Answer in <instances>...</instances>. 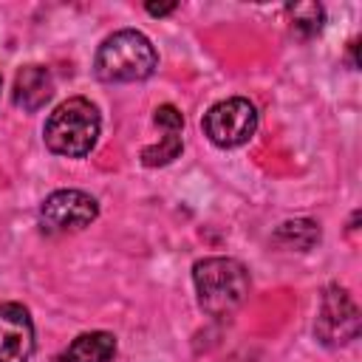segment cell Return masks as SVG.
Here are the masks:
<instances>
[{"instance_id":"obj_1","label":"cell","mask_w":362,"mask_h":362,"mask_svg":"<svg viewBox=\"0 0 362 362\" xmlns=\"http://www.w3.org/2000/svg\"><path fill=\"white\" fill-rule=\"evenodd\" d=\"M102 130V119L93 102L85 96H71L54 107V113L45 119L42 139L45 147L57 156L68 158H82L96 147Z\"/></svg>"},{"instance_id":"obj_2","label":"cell","mask_w":362,"mask_h":362,"mask_svg":"<svg viewBox=\"0 0 362 362\" xmlns=\"http://www.w3.org/2000/svg\"><path fill=\"white\" fill-rule=\"evenodd\" d=\"M156 65L158 54L153 42L136 28L113 31L102 40L93 57V74L102 82H141L153 76Z\"/></svg>"},{"instance_id":"obj_3","label":"cell","mask_w":362,"mask_h":362,"mask_svg":"<svg viewBox=\"0 0 362 362\" xmlns=\"http://www.w3.org/2000/svg\"><path fill=\"white\" fill-rule=\"evenodd\" d=\"M198 305L209 317H229L249 297V272L235 257H204L192 266Z\"/></svg>"},{"instance_id":"obj_4","label":"cell","mask_w":362,"mask_h":362,"mask_svg":"<svg viewBox=\"0 0 362 362\" xmlns=\"http://www.w3.org/2000/svg\"><path fill=\"white\" fill-rule=\"evenodd\" d=\"M257 130V110L243 96H229L215 102L204 113V133L215 147L232 150L246 144Z\"/></svg>"},{"instance_id":"obj_5","label":"cell","mask_w":362,"mask_h":362,"mask_svg":"<svg viewBox=\"0 0 362 362\" xmlns=\"http://www.w3.org/2000/svg\"><path fill=\"white\" fill-rule=\"evenodd\" d=\"M359 328H362V317L351 294L339 286H328L322 294L320 311H317V322H314V334L320 337V342L345 345L359 337Z\"/></svg>"},{"instance_id":"obj_6","label":"cell","mask_w":362,"mask_h":362,"mask_svg":"<svg viewBox=\"0 0 362 362\" xmlns=\"http://www.w3.org/2000/svg\"><path fill=\"white\" fill-rule=\"evenodd\" d=\"M99 215V204L93 195L82 189H57L40 206V221L48 232H74L93 223Z\"/></svg>"},{"instance_id":"obj_7","label":"cell","mask_w":362,"mask_h":362,"mask_svg":"<svg viewBox=\"0 0 362 362\" xmlns=\"http://www.w3.org/2000/svg\"><path fill=\"white\" fill-rule=\"evenodd\" d=\"M34 354V322L25 305H0V362H28Z\"/></svg>"},{"instance_id":"obj_8","label":"cell","mask_w":362,"mask_h":362,"mask_svg":"<svg viewBox=\"0 0 362 362\" xmlns=\"http://www.w3.org/2000/svg\"><path fill=\"white\" fill-rule=\"evenodd\" d=\"M54 96V79L45 65H25L14 76V105L25 113L45 107Z\"/></svg>"},{"instance_id":"obj_9","label":"cell","mask_w":362,"mask_h":362,"mask_svg":"<svg viewBox=\"0 0 362 362\" xmlns=\"http://www.w3.org/2000/svg\"><path fill=\"white\" fill-rule=\"evenodd\" d=\"M116 356V337L107 331L79 334L59 356V362H110Z\"/></svg>"},{"instance_id":"obj_10","label":"cell","mask_w":362,"mask_h":362,"mask_svg":"<svg viewBox=\"0 0 362 362\" xmlns=\"http://www.w3.org/2000/svg\"><path fill=\"white\" fill-rule=\"evenodd\" d=\"M274 240L286 249H297V252H308L311 246L320 243V226L308 218H294V221H286L277 226L274 232Z\"/></svg>"},{"instance_id":"obj_11","label":"cell","mask_w":362,"mask_h":362,"mask_svg":"<svg viewBox=\"0 0 362 362\" xmlns=\"http://www.w3.org/2000/svg\"><path fill=\"white\" fill-rule=\"evenodd\" d=\"M181 147H184L181 133H164L158 144H150L141 150V164L144 167H164L181 156Z\"/></svg>"},{"instance_id":"obj_12","label":"cell","mask_w":362,"mask_h":362,"mask_svg":"<svg viewBox=\"0 0 362 362\" xmlns=\"http://www.w3.org/2000/svg\"><path fill=\"white\" fill-rule=\"evenodd\" d=\"M291 23H294V31L303 34V37H311L322 28V20H325V11L320 3H300V6H291Z\"/></svg>"},{"instance_id":"obj_13","label":"cell","mask_w":362,"mask_h":362,"mask_svg":"<svg viewBox=\"0 0 362 362\" xmlns=\"http://www.w3.org/2000/svg\"><path fill=\"white\" fill-rule=\"evenodd\" d=\"M153 122H156L164 133H181V127H184V116H181V110L173 107V105H161V107H156Z\"/></svg>"},{"instance_id":"obj_14","label":"cell","mask_w":362,"mask_h":362,"mask_svg":"<svg viewBox=\"0 0 362 362\" xmlns=\"http://www.w3.org/2000/svg\"><path fill=\"white\" fill-rule=\"evenodd\" d=\"M175 6H178V3H147L144 8H147V14H153V17H164V14L175 11Z\"/></svg>"}]
</instances>
